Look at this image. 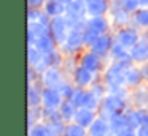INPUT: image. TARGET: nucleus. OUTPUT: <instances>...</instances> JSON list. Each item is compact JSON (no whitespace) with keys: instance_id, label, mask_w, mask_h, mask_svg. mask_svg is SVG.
Returning a JSON list of instances; mask_svg holds the SVG:
<instances>
[{"instance_id":"obj_37","label":"nucleus","mask_w":148,"mask_h":136,"mask_svg":"<svg viewBox=\"0 0 148 136\" xmlns=\"http://www.w3.org/2000/svg\"><path fill=\"white\" fill-rule=\"evenodd\" d=\"M137 136H148V125H140L137 130H135Z\"/></svg>"},{"instance_id":"obj_5","label":"nucleus","mask_w":148,"mask_h":136,"mask_svg":"<svg viewBox=\"0 0 148 136\" xmlns=\"http://www.w3.org/2000/svg\"><path fill=\"white\" fill-rule=\"evenodd\" d=\"M42 100H43V106H48V108H59L61 103L64 101L61 92L58 89H53V87H45L42 92Z\"/></svg>"},{"instance_id":"obj_35","label":"nucleus","mask_w":148,"mask_h":136,"mask_svg":"<svg viewBox=\"0 0 148 136\" xmlns=\"http://www.w3.org/2000/svg\"><path fill=\"white\" fill-rule=\"evenodd\" d=\"M89 90L92 92L96 97H99L100 100H102V98H105V92H103L102 84H91V85H89Z\"/></svg>"},{"instance_id":"obj_28","label":"nucleus","mask_w":148,"mask_h":136,"mask_svg":"<svg viewBox=\"0 0 148 136\" xmlns=\"http://www.w3.org/2000/svg\"><path fill=\"white\" fill-rule=\"evenodd\" d=\"M65 136H86V127L80 125L77 122L70 123V125H67Z\"/></svg>"},{"instance_id":"obj_1","label":"nucleus","mask_w":148,"mask_h":136,"mask_svg":"<svg viewBox=\"0 0 148 136\" xmlns=\"http://www.w3.org/2000/svg\"><path fill=\"white\" fill-rule=\"evenodd\" d=\"M67 28H69V24H67V19L62 18V16H56V18L51 19L49 22V30H51V35L53 38L56 40V43L61 46L67 41Z\"/></svg>"},{"instance_id":"obj_13","label":"nucleus","mask_w":148,"mask_h":136,"mask_svg":"<svg viewBox=\"0 0 148 136\" xmlns=\"http://www.w3.org/2000/svg\"><path fill=\"white\" fill-rule=\"evenodd\" d=\"M110 123L107 119H97L94 120L92 123L89 125V136H107V133L110 131Z\"/></svg>"},{"instance_id":"obj_24","label":"nucleus","mask_w":148,"mask_h":136,"mask_svg":"<svg viewBox=\"0 0 148 136\" xmlns=\"http://www.w3.org/2000/svg\"><path fill=\"white\" fill-rule=\"evenodd\" d=\"M43 120L45 122H53V120H64L61 116V111L59 108H43Z\"/></svg>"},{"instance_id":"obj_3","label":"nucleus","mask_w":148,"mask_h":136,"mask_svg":"<svg viewBox=\"0 0 148 136\" xmlns=\"http://www.w3.org/2000/svg\"><path fill=\"white\" fill-rule=\"evenodd\" d=\"M64 82L62 79V71L56 66H49L48 70L42 73V84L45 87H53V89H58L59 85Z\"/></svg>"},{"instance_id":"obj_29","label":"nucleus","mask_w":148,"mask_h":136,"mask_svg":"<svg viewBox=\"0 0 148 136\" xmlns=\"http://www.w3.org/2000/svg\"><path fill=\"white\" fill-rule=\"evenodd\" d=\"M78 66H80V65H78V62H77V57L67 55V57H64V62H62L61 68H62V71H64V73H73Z\"/></svg>"},{"instance_id":"obj_2","label":"nucleus","mask_w":148,"mask_h":136,"mask_svg":"<svg viewBox=\"0 0 148 136\" xmlns=\"http://www.w3.org/2000/svg\"><path fill=\"white\" fill-rule=\"evenodd\" d=\"M124 74H126V68L116 60L105 71V82L108 85H121L124 84Z\"/></svg>"},{"instance_id":"obj_39","label":"nucleus","mask_w":148,"mask_h":136,"mask_svg":"<svg viewBox=\"0 0 148 136\" xmlns=\"http://www.w3.org/2000/svg\"><path fill=\"white\" fill-rule=\"evenodd\" d=\"M142 73H143V78L148 79V62L145 63V66H143V70H142Z\"/></svg>"},{"instance_id":"obj_11","label":"nucleus","mask_w":148,"mask_h":136,"mask_svg":"<svg viewBox=\"0 0 148 136\" xmlns=\"http://www.w3.org/2000/svg\"><path fill=\"white\" fill-rule=\"evenodd\" d=\"M84 13H88V3L84 0H73L65 6V14L70 18H83Z\"/></svg>"},{"instance_id":"obj_36","label":"nucleus","mask_w":148,"mask_h":136,"mask_svg":"<svg viewBox=\"0 0 148 136\" xmlns=\"http://www.w3.org/2000/svg\"><path fill=\"white\" fill-rule=\"evenodd\" d=\"M115 136H137V133H134V130H132L131 127H126V128L121 130V131L115 133Z\"/></svg>"},{"instance_id":"obj_4","label":"nucleus","mask_w":148,"mask_h":136,"mask_svg":"<svg viewBox=\"0 0 148 136\" xmlns=\"http://www.w3.org/2000/svg\"><path fill=\"white\" fill-rule=\"evenodd\" d=\"M129 55H131V59L134 60V62L147 63L148 62V40H145V38L138 40V43L131 47Z\"/></svg>"},{"instance_id":"obj_14","label":"nucleus","mask_w":148,"mask_h":136,"mask_svg":"<svg viewBox=\"0 0 148 136\" xmlns=\"http://www.w3.org/2000/svg\"><path fill=\"white\" fill-rule=\"evenodd\" d=\"M142 79H143L142 70L135 68V66H131V68L126 70V74H124V84L126 85H129V87H137V85H140Z\"/></svg>"},{"instance_id":"obj_42","label":"nucleus","mask_w":148,"mask_h":136,"mask_svg":"<svg viewBox=\"0 0 148 136\" xmlns=\"http://www.w3.org/2000/svg\"><path fill=\"white\" fill-rule=\"evenodd\" d=\"M86 2H92V0H86Z\"/></svg>"},{"instance_id":"obj_20","label":"nucleus","mask_w":148,"mask_h":136,"mask_svg":"<svg viewBox=\"0 0 148 136\" xmlns=\"http://www.w3.org/2000/svg\"><path fill=\"white\" fill-rule=\"evenodd\" d=\"M59 111H61V116L64 120H73V116L77 112V106L72 104L69 100H64L59 106Z\"/></svg>"},{"instance_id":"obj_16","label":"nucleus","mask_w":148,"mask_h":136,"mask_svg":"<svg viewBox=\"0 0 148 136\" xmlns=\"http://www.w3.org/2000/svg\"><path fill=\"white\" fill-rule=\"evenodd\" d=\"M65 11V5L59 0H48L45 3V13L49 18H56V16H62Z\"/></svg>"},{"instance_id":"obj_33","label":"nucleus","mask_w":148,"mask_h":136,"mask_svg":"<svg viewBox=\"0 0 148 136\" xmlns=\"http://www.w3.org/2000/svg\"><path fill=\"white\" fill-rule=\"evenodd\" d=\"M73 89H75V87H72L69 82L64 81V82H62V84L58 87V90L61 92V95H62V98H64V100H69V98L72 97V93H73Z\"/></svg>"},{"instance_id":"obj_10","label":"nucleus","mask_w":148,"mask_h":136,"mask_svg":"<svg viewBox=\"0 0 148 136\" xmlns=\"http://www.w3.org/2000/svg\"><path fill=\"white\" fill-rule=\"evenodd\" d=\"M72 76H73L75 85H78V87H86V85L92 84V73H91L88 68L81 66V65L72 73Z\"/></svg>"},{"instance_id":"obj_17","label":"nucleus","mask_w":148,"mask_h":136,"mask_svg":"<svg viewBox=\"0 0 148 136\" xmlns=\"http://www.w3.org/2000/svg\"><path fill=\"white\" fill-rule=\"evenodd\" d=\"M45 127L48 130L49 136H65V130L67 125L64 120H53V122H45Z\"/></svg>"},{"instance_id":"obj_41","label":"nucleus","mask_w":148,"mask_h":136,"mask_svg":"<svg viewBox=\"0 0 148 136\" xmlns=\"http://www.w3.org/2000/svg\"><path fill=\"white\" fill-rule=\"evenodd\" d=\"M59 2H62V3H64V5H65V6H67L69 3H70V2H73V0H59Z\"/></svg>"},{"instance_id":"obj_34","label":"nucleus","mask_w":148,"mask_h":136,"mask_svg":"<svg viewBox=\"0 0 148 136\" xmlns=\"http://www.w3.org/2000/svg\"><path fill=\"white\" fill-rule=\"evenodd\" d=\"M121 6L126 9V11H129V13L137 11V8L140 6V0H123Z\"/></svg>"},{"instance_id":"obj_31","label":"nucleus","mask_w":148,"mask_h":136,"mask_svg":"<svg viewBox=\"0 0 148 136\" xmlns=\"http://www.w3.org/2000/svg\"><path fill=\"white\" fill-rule=\"evenodd\" d=\"M135 21H137V24L142 25V27H148V8L137 9V11H135Z\"/></svg>"},{"instance_id":"obj_21","label":"nucleus","mask_w":148,"mask_h":136,"mask_svg":"<svg viewBox=\"0 0 148 136\" xmlns=\"http://www.w3.org/2000/svg\"><path fill=\"white\" fill-rule=\"evenodd\" d=\"M100 35L102 33H99L97 30H94V28H91V27H86L83 30V43H84V46L92 47L94 44H96V41L99 40Z\"/></svg>"},{"instance_id":"obj_23","label":"nucleus","mask_w":148,"mask_h":136,"mask_svg":"<svg viewBox=\"0 0 148 136\" xmlns=\"http://www.w3.org/2000/svg\"><path fill=\"white\" fill-rule=\"evenodd\" d=\"M113 22H115L118 27H124V25H127L129 22V11H126L123 6H118V9L115 11V14H113Z\"/></svg>"},{"instance_id":"obj_8","label":"nucleus","mask_w":148,"mask_h":136,"mask_svg":"<svg viewBox=\"0 0 148 136\" xmlns=\"http://www.w3.org/2000/svg\"><path fill=\"white\" fill-rule=\"evenodd\" d=\"M94 120H96V111L88 109V108H83V106L77 108V112L73 116V122L80 123L83 127H89Z\"/></svg>"},{"instance_id":"obj_19","label":"nucleus","mask_w":148,"mask_h":136,"mask_svg":"<svg viewBox=\"0 0 148 136\" xmlns=\"http://www.w3.org/2000/svg\"><path fill=\"white\" fill-rule=\"evenodd\" d=\"M88 27L97 30L99 33H107V30H108V22H107V19L103 16H91L88 19Z\"/></svg>"},{"instance_id":"obj_7","label":"nucleus","mask_w":148,"mask_h":136,"mask_svg":"<svg viewBox=\"0 0 148 136\" xmlns=\"http://www.w3.org/2000/svg\"><path fill=\"white\" fill-rule=\"evenodd\" d=\"M138 40H140L138 33L135 30H132V28H121V30L118 32V35H116V41H119V43L124 47H127V49H131L132 46H135V44L138 43Z\"/></svg>"},{"instance_id":"obj_40","label":"nucleus","mask_w":148,"mask_h":136,"mask_svg":"<svg viewBox=\"0 0 148 136\" xmlns=\"http://www.w3.org/2000/svg\"><path fill=\"white\" fill-rule=\"evenodd\" d=\"M140 6H145V8H148V0H140Z\"/></svg>"},{"instance_id":"obj_9","label":"nucleus","mask_w":148,"mask_h":136,"mask_svg":"<svg viewBox=\"0 0 148 136\" xmlns=\"http://www.w3.org/2000/svg\"><path fill=\"white\" fill-rule=\"evenodd\" d=\"M112 46H113L112 37H110L108 33H102L99 37V40L96 41V44L91 47V51H94V52L99 54L100 57H103V55H107V54L112 51Z\"/></svg>"},{"instance_id":"obj_30","label":"nucleus","mask_w":148,"mask_h":136,"mask_svg":"<svg viewBox=\"0 0 148 136\" xmlns=\"http://www.w3.org/2000/svg\"><path fill=\"white\" fill-rule=\"evenodd\" d=\"M43 55H45V54H43L42 51H38V47H37L35 44H34V46H29V65L30 66H35L37 63L43 59Z\"/></svg>"},{"instance_id":"obj_6","label":"nucleus","mask_w":148,"mask_h":136,"mask_svg":"<svg viewBox=\"0 0 148 136\" xmlns=\"http://www.w3.org/2000/svg\"><path fill=\"white\" fill-rule=\"evenodd\" d=\"M80 65L88 68L91 73H96L100 70L102 66V57L99 54H96L94 51H89V52H84L80 59Z\"/></svg>"},{"instance_id":"obj_32","label":"nucleus","mask_w":148,"mask_h":136,"mask_svg":"<svg viewBox=\"0 0 148 136\" xmlns=\"http://www.w3.org/2000/svg\"><path fill=\"white\" fill-rule=\"evenodd\" d=\"M29 136H49V135H48V130H46L45 123H35V125L30 127Z\"/></svg>"},{"instance_id":"obj_27","label":"nucleus","mask_w":148,"mask_h":136,"mask_svg":"<svg viewBox=\"0 0 148 136\" xmlns=\"http://www.w3.org/2000/svg\"><path fill=\"white\" fill-rule=\"evenodd\" d=\"M110 52L113 54V57H115L116 60L119 59H126V57H129V52H127V47H124L119 41H113V46H112V51Z\"/></svg>"},{"instance_id":"obj_18","label":"nucleus","mask_w":148,"mask_h":136,"mask_svg":"<svg viewBox=\"0 0 148 136\" xmlns=\"http://www.w3.org/2000/svg\"><path fill=\"white\" fill-rule=\"evenodd\" d=\"M88 3V14L89 16H102L108 9V3L105 0H92Z\"/></svg>"},{"instance_id":"obj_22","label":"nucleus","mask_w":148,"mask_h":136,"mask_svg":"<svg viewBox=\"0 0 148 136\" xmlns=\"http://www.w3.org/2000/svg\"><path fill=\"white\" fill-rule=\"evenodd\" d=\"M134 104L137 106V109H140V108H145L148 104V90L143 87L137 89V92L134 93Z\"/></svg>"},{"instance_id":"obj_25","label":"nucleus","mask_w":148,"mask_h":136,"mask_svg":"<svg viewBox=\"0 0 148 136\" xmlns=\"http://www.w3.org/2000/svg\"><path fill=\"white\" fill-rule=\"evenodd\" d=\"M100 104V98L96 97V95L92 93V92H86V95H84V100H83V108H88V109H92L96 111L97 108H99Z\"/></svg>"},{"instance_id":"obj_12","label":"nucleus","mask_w":148,"mask_h":136,"mask_svg":"<svg viewBox=\"0 0 148 136\" xmlns=\"http://www.w3.org/2000/svg\"><path fill=\"white\" fill-rule=\"evenodd\" d=\"M35 46L38 47V51H42L43 54H51L53 51L58 49L59 44L56 43V40L53 38L51 33L45 35V37H40L38 40L35 41Z\"/></svg>"},{"instance_id":"obj_15","label":"nucleus","mask_w":148,"mask_h":136,"mask_svg":"<svg viewBox=\"0 0 148 136\" xmlns=\"http://www.w3.org/2000/svg\"><path fill=\"white\" fill-rule=\"evenodd\" d=\"M42 89L38 87V84L34 85L29 84V95H27V101H29V108H38L43 103L42 100Z\"/></svg>"},{"instance_id":"obj_26","label":"nucleus","mask_w":148,"mask_h":136,"mask_svg":"<svg viewBox=\"0 0 148 136\" xmlns=\"http://www.w3.org/2000/svg\"><path fill=\"white\" fill-rule=\"evenodd\" d=\"M84 95H86V92H84V87H75L73 89V93H72V97L69 98V101H70L72 104H75L77 108L83 106V100H84Z\"/></svg>"},{"instance_id":"obj_38","label":"nucleus","mask_w":148,"mask_h":136,"mask_svg":"<svg viewBox=\"0 0 148 136\" xmlns=\"http://www.w3.org/2000/svg\"><path fill=\"white\" fill-rule=\"evenodd\" d=\"M42 5H43V0H29V6H30V8H37V9H38Z\"/></svg>"}]
</instances>
